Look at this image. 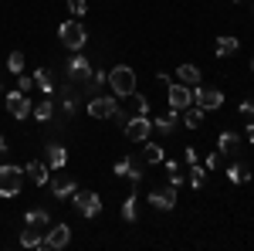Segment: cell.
I'll use <instances>...</instances> for the list:
<instances>
[{
	"label": "cell",
	"mask_w": 254,
	"mask_h": 251,
	"mask_svg": "<svg viewBox=\"0 0 254 251\" xmlns=\"http://www.w3.org/2000/svg\"><path fill=\"white\" fill-rule=\"evenodd\" d=\"M20 245H24V248H44V231L24 224V231H20Z\"/></svg>",
	"instance_id": "obj_21"
},
{
	"label": "cell",
	"mask_w": 254,
	"mask_h": 251,
	"mask_svg": "<svg viewBox=\"0 0 254 251\" xmlns=\"http://www.w3.org/2000/svg\"><path fill=\"white\" fill-rule=\"evenodd\" d=\"M71 241V228L68 224H55V228H48L44 234V248H64Z\"/></svg>",
	"instance_id": "obj_13"
},
{
	"label": "cell",
	"mask_w": 254,
	"mask_h": 251,
	"mask_svg": "<svg viewBox=\"0 0 254 251\" xmlns=\"http://www.w3.org/2000/svg\"><path fill=\"white\" fill-rule=\"evenodd\" d=\"M119 109V98L116 95H92L88 98V105H85V112L92 119H112V112Z\"/></svg>",
	"instance_id": "obj_6"
},
{
	"label": "cell",
	"mask_w": 254,
	"mask_h": 251,
	"mask_svg": "<svg viewBox=\"0 0 254 251\" xmlns=\"http://www.w3.org/2000/svg\"><path fill=\"white\" fill-rule=\"evenodd\" d=\"M241 116L248 119V122H254V102H251V98H244V102H241Z\"/></svg>",
	"instance_id": "obj_34"
},
{
	"label": "cell",
	"mask_w": 254,
	"mask_h": 251,
	"mask_svg": "<svg viewBox=\"0 0 254 251\" xmlns=\"http://www.w3.org/2000/svg\"><path fill=\"white\" fill-rule=\"evenodd\" d=\"M51 180H48V187H51V193H55V200H68L71 193L78 190L75 187V180H71V173H61V170H51Z\"/></svg>",
	"instance_id": "obj_8"
},
{
	"label": "cell",
	"mask_w": 254,
	"mask_h": 251,
	"mask_svg": "<svg viewBox=\"0 0 254 251\" xmlns=\"http://www.w3.org/2000/svg\"><path fill=\"white\" fill-rule=\"evenodd\" d=\"M7 68H10L14 75H20V72H24V55H20V51H10V58H7Z\"/></svg>",
	"instance_id": "obj_31"
},
{
	"label": "cell",
	"mask_w": 254,
	"mask_h": 251,
	"mask_svg": "<svg viewBox=\"0 0 254 251\" xmlns=\"http://www.w3.org/2000/svg\"><path fill=\"white\" fill-rule=\"evenodd\" d=\"M183 160H187V163H196V150H193V146L183 150Z\"/></svg>",
	"instance_id": "obj_36"
},
{
	"label": "cell",
	"mask_w": 254,
	"mask_h": 251,
	"mask_svg": "<svg viewBox=\"0 0 254 251\" xmlns=\"http://www.w3.org/2000/svg\"><path fill=\"white\" fill-rule=\"evenodd\" d=\"M166 98H170V109L183 112V109H190V102H193V88L183 85V82H166Z\"/></svg>",
	"instance_id": "obj_5"
},
{
	"label": "cell",
	"mask_w": 254,
	"mask_h": 251,
	"mask_svg": "<svg viewBox=\"0 0 254 251\" xmlns=\"http://www.w3.org/2000/svg\"><path fill=\"white\" fill-rule=\"evenodd\" d=\"M71 204H75V211L81 217H98V211H102V197L95 190H75L71 193Z\"/></svg>",
	"instance_id": "obj_4"
},
{
	"label": "cell",
	"mask_w": 254,
	"mask_h": 251,
	"mask_svg": "<svg viewBox=\"0 0 254 251\" xmlns=\"http://www.w3.org/2000/svg\"><path fill=\"white\" fill-rule=\"evenodd\" d=\"M44 163H48L51 170H61V167L68 163V150H64L61 143H48V156H44Z\"/></svg>",
	"instance_id": "obj_17"
},
{
	"label": "cell",
	"mask_w": 254,
	"mask_h": 251,
	"mask_svg": "<svg viewBox=\"0 0 254 251\" xmlns=\"http://www.w3.org/2000/svg\"><path fill=\"white\" fill-rule=\"evenodd\" d=\"M251 68H254V61H251Z\"/></svg>",
	"instance_id": "obj_41"
},
{
	"label": "cell",
	"mask_w": 254,
	"mask_h": 251,
	"mask_svg": "<svg viewBox=\"0 0 254 251\" xmlns=\"http://www.w3.org/2000/svg\"><path fill=\"white\" fill-rule=\"evenodd\" d=\"M64 75H68V82H75V85H85V82L92 78V65H88V58H85V55H78V58L68 61Z\"/></svg>",
	"instance_id": "obj_11"
},
{
	"label": "cell",
	"mask_w": 254,
	"mask_h": 251,
	"mask_svg": "<svg viewBox=\"0 0 254 251\" xmlns=\"http://www.w3.org/2000/svg\"><path fill=\"white\" fill-rule=\"evenodd\" d=\"M214 51H217V58H231L237 51V38H231V34H220L214 44Z\"/></svg>",
	"instance_id": "obj_23"
},
{
	"label": "cell",
	"mask_w": 254,
	"mask_h": 251,
	"mask_svg": "<svg viewBox=\"0 0 254 251\" xmlns=\"http://www.w3.org/2000/svg\"><path fill=\"white\" fill-rule=\"evenodd\" d=\"M183 112H187V116L180 119L183 126H190V129H200V126H203V109H200V105H193V109H183Z\"/></svg>",
	"instance_id": "obj_25"
},
{
	"label": "cell",
	"mask_w": 254,
	"mask_h": 251,
	"mask_svg": "<svg viewBox=\"0 0 254 251\" xmlns=\"http://www.w3.org/2000/svg\"><path fill=\"white\" fill-rule=\"evenodd\" d=\"M31 116L38 119V122H51V116H55V98H44V102H38V105L31 109Z\"/></svg>",
	"instance_id": "obj_24"
},
{
	"label": "cell",
	"mask_w": 254,
	"mask_h": 251,
	"mask_svg": "<svg viewBox=\"0 0 254 251\" xmlns=\"http://www.w3.org/2000/svg\"><path fill=\"white\" fill-rule=\"evenodd\" d=\"M109 88H112L116 98H129L136 92V72H132L129 65H116V68L109 72Z\"/></svg>",
	"instance_id": "obj_1"
},
{
	"label": "cell",
	"mask_w": 254,
	"mask_h": 251,
	"mask_svg": "<svg viewBox=\"0 0 254 251\" xmlns=\"http://www.w3.org/2000/svg\"><path fill=\"white\" fill-rule=\"evenodd\" d=\"M68 10H71L75 17H85V14H88V0H68Z\"/></svg>",
	"instance_id": "obj_32"
},
{
	"label": "cell",
	"mask_w": 254,
	"mask_h": 251,
	"mask_svg": "<svg viewBox=\"0 0 254 251\" xmlns=\"http://www.w3.org/2000/svg\"><path fill=\"white\" fill-rule=\"evenodd\" d=\"M180 126V116H176V109H170V112H163L159 119H153V129H159L163 136H170Z\"/></svg>",
	"instance_id": "obj_19"
},
{
	"label": "cell",
	"mask_w": 254,
	"mask_h": 251,
	"mask_svg": "<svg viewBox=\"0 0 254 251\" xmlns=\"http://www.w3.org/2000/svg\"><path fill=\"white\" fill-rule=\"evenodd\" d=\"M203 176H207V167L190 163V187H193V190H200V187H203Z\"/></svg>",
	"instance_id": "obj_27"
},
{
	"label": "cell",
	"mask_w": 254,
	"mask_h": 251,
	"mask_svg": "<svg viewBox=\"0 0 254 251\" xmlns=\"http://www.w3.org/2000/svg\"><path fill=\"white\" fill-rule=\"evenodd\" d=\"M217 163H220V153H210V156H207V163H203V167H207V170H217Z\"/></svg>",
	"instance_id": "obj_35"
},
{
	"label": "cell",
	"mask_w": 254,
	"mask_h": 251,
	"mask_svg": "<svg viewBox=\"0 0 254 251\" xmlns=\"http://www.w3.org/2000/svg\"><path fill=\"white\" fill-rule=\"evenodd\" d=\"M122 129H126V136H129L132 143H146V139H149V133H153V119H146V116H129V122H126Z\"/></svg>",
	"instance_id": "obj_7"
},
{
	"label": "cell",
	"mask_w": 254,
	"mask_h": 251,
	"mask_svg": "<svg viewBox=\"0 0 254 251\" xmlns=\"http://www.w3.org/2000/svg\"><path fill=\"white\" fill-rule=\"evenodd\" d=\"M3 150H7V139H3V136H0V156H3Z\"/></svg>",
	"instance_id": "obj_39"
},
{
	"label": "cell",
	"mask_w": 254,
	"mask_h": 251,
	"mask_svg": "<svg viewBox=\"0 0 254 251\" xmlns=\"http://www.w3.org/2000/svg\"><path fill=\"white\" fill-rule=\"evenodd\" d=\"M163 160H166L163 146H156V143H146V163H163Z\"/></svg>",
	"instance_id": "obj_29"
},
{
	"label": "cell",
	"mask_w": 254,
	"mask_h": 251,
	"mask_svg": "<svg viewBox=\"0 0 254 251\" xmlns=\"http://www.w3.org/2000/svg\"><path fill=\"white\" fill-rule=\"evenodd\" d=\"M122 217H126L129 224H132V221L139 217V207H136V193H129V197L122 200Z\"/></svg>",
	"instance_id": "obj_26"
},
{
	"label": "cell",
	"mask_w": 254,
	"mask_h": 251,
	"mask_svg": "<svg viewBox=\"0 0 254 251\" xmlns=\"http://www.w3.org/2000/svg\"><path fill=\"white\" fill-rule=\"evenodd\" d=\"M193 105H200L203 112H207V109H220V105H224V92H220V88H203V85H196L193 88Z\"/></svg>",
	"instance_id": "obj_10"
},
{
	"label": "cell",
	"mask_w": 254,
	"mask_h": 251,
	"mask_svg": "<svg viewBox=\"0 0 254 251\" xmlns=\"http://www.w3.org/2000/svg\"><path fill=\"white\" fill-rule=\"evenodd\" d=\"M176 78H180L183 85H190V88H196V85H200V68L187 61V65H180V68H176Z\"/></svg>",
	"instance_id": "obj_22"
},
{
	"label": "cell",
	"mask_w": 254,
	"mask_h": 251,
	"mask_svg": "<svg viewBox=\"0 0 254 251\" xmlns=\"http://www.w3.org/2000/svg\"><path fill=\"white\" fill-rule=\"evenodd\" d=\"M227 180H231V183H248V180H251V173H248V167L234 163V167L227 170Z\"/></svg>",
	"instance_id": "obj_28"
},
{
	"label": "cell",
	"mask_w": 254,
	"mask_h": 251,
	"mask_svg": "<svg viewBox=\"0 0 254 251\" xmlns=\"http://www.w3.org/2000/svg\"><path fill=\"white\" fill-rule=\"evenodd\" d=\"M112 173H116V176H129L132 183H139V180H142V170H139V163L132 160V156H122L116 167H112Z\"/></svg>",
	"instance_id": "obj_15"
},
{
	"label": "cell",
	"mask_w": 254,
	"mask_h": 251,
	"mask_svg": "<svg viewBox=\"0 0 254 251\" xmlns=\"http://www.w3.org/2000/svg\"><path fill=\"white\" fill-rule=\"evenodd\" d=\"M24 187V167L0 163V197H17Z\"/></svg>",
	"instance_id": "obj_2"
},
{
	"label": "cell",
	"mask_w": 254,
	"mask_h": 251,
	"mask_svg": "<svg viewBox=\"0 0 254 251\" xmlns=\"http://www.w3.org/2000/svg\"><path fill=\"white\" fill-rule=\"evenodd\" d=\"M170 183H173V187H180V183H183V173H180V170H176V173H170Z\"/></svg>",
	"instance_id": "obj_37"
},
{
	"label": "cell",
	"mask_w": 254,
	"mask_h": 251,
	"mask_svg": "<svg viewBox=\"0 0 254 251\" xmlns=\"http://www.w3.org/2000/svg\"><path fill=\"white\" fill-rule=\"evenodd\" d=\"M34 85H38L48 98H55V78H51V68H38V72H34Z\"/></svg>",
	"instance_id": "obj_20"
},
{
	"label": "cell",
	"mask_w": 254,
	"mask_h": 251,
	"mask_svg": "<svg viewBox=\"0 0 254 251\" xmlns=\"http://www.w3.org/2000/svg\"><path fill=\"white\" fill-rule=\"evenodd\" d=\"M237 3H241V0H237Z\"/></svg>",
	"instance_id": "obj_42"
},
{
	"label": "cell",
	"mask_w": 254,
	"mask_h": 251,
	"mask_svg": "<svg viewBox=\"0 0 254 251\" xmlns=\"http://www.w3.org/2000/svg\"><path fill=\"white\" fill-rule=\"evenodd\" d=\"M58 38H61V44H64L68 51H81L85 41H88V31L81 27V20H64V24L58 27Z\"/></svg>",
	"instance_id": "obj_3"
},
{
	"label": "cell",
	"mask_w": 254,
	"mask_h": 251,
	"mask_svg": "<svg viewBox=\"0 0 254 251\" xmlns=\"http://www.w3.org/2000/svg\"><path fill=\"white\" fill-rule=\"evenodd\" d=\"M24 173H27V180H31V183H38V187H48V180H51V167H48L44 160H31Z\"/></svg>",
	"instance_id": "obj_14"
},
{
	"label": "cell",
	"mask_w": 254,
	"mask_h": 251,
	"mask_svg": "<svg viewBox=\"0 0 254 251\" xmlns=\"http://www.w3.org/2000/svg\"><path fill=\"white\" fill-rule=\"evenodd\" d=\"M149 204H153L156 211H173V207H176V187H173V183H166V187L153 190V193H149Z\"/></svg>",
	"instance_id": "obj_12"
},
{
	"label": "cell",
	"mask_w": 254,
	"mask_h": 251,
	"mask_svg": "<svg viewBox=\"0 0 254 251\" xmlns=\"http://www.w3.org/2000/svg\"><path fill=\"white\" fill-rule=\"evenodd\" d=\"M24 224H27V228H41V231H48V228H51V214L44 211V207H34V211L24 214Z\"/></svg>",
	"instance_id": "obj_18"
},
{
	"label": "cell",
	"mask_w": 254,
	"mask_h": 251,
	"mask_svg": "<svg viewBox=\"0 0 254 251\" xmlns=\"http://www.w3.org/2000/svg\"><path fill=\"white\" fill-rule=\"evenodd\" d=\"M3 105H7V112H10L14 119H27V116H31V109H34L31 98H27V92H20V88L3 98Z\"/></svg>",
	"instance_id": "obj_9"
},
{
	"label": "cell",
	"mask_w": 254,
	"mask_h": 251,
	"mask_svg": "<svg viewBox=\"0 0 254 251\" xmlns=\"http://www.w3.org/2000/svg\"><path fill=\"white\" fill-rule=\"evenodd\" d=\"M17 88L20 92H31V88H34V75H24V72H20L17 75Z\"/></svg>",
	"instance_id": "obj_33"
},
{
	"label": "cell",
	"mask_w": 254,
	"mask_h": 251,
	"mask_svg": "<svg viewBox=\"0 0 254 251\" xmlns=\"http://www.w3.org/2000/svg\"><path fill=\"white\" fill-rule=\"evenodd\" d=\"M129 98H132V116H146V112H149V102L139 95V92H132Z\"/></svg>",
	"instance_id": "obj_30"
},
{
	"label": "cell",
	"mask_w": 254,
	"mask_h": 251,
	"mask_svg": "<svg viewBox=\"0 0 254 251\" xmlns=\"http://www.w3.org/2000/svg\"><path fill=\"white\" fill-rule=\"evenodd\" d=\"M0 92H3V85H0Z\"/></svg>",
	"instance_id": "obj_40"
},
{
	"label": "cell",
	"mask_w": 254,
	"mask_h": 251,
	"mask_svg": "<svg viewBox=\"0 0 254 251\" xmlns=\"http://www.w3.org/2000/svg\"><path fill=\"white\" fill-rule=\"evenodd\" d=\"M248 143H251V146H254V122H251V126H248Z\"/></svg>",
	"instance_id": "obj_38"
},
{
	"label": "cell",
	"mask_w": 254,
	"mask_h": 251,
	"mask_svg": "<svg viewBox=\"0 0 254 251\" xmlns=\"http://www.w3.org/2000/svg\"><path fill=\"white\" fill-rule=\"evenodd\" d=\"M241 146H244V139H241L237 133H224L220 139H217V153L220 156H237Z\"/></svg>",
	"instance_id": "obj_16"
}]
</instances>
